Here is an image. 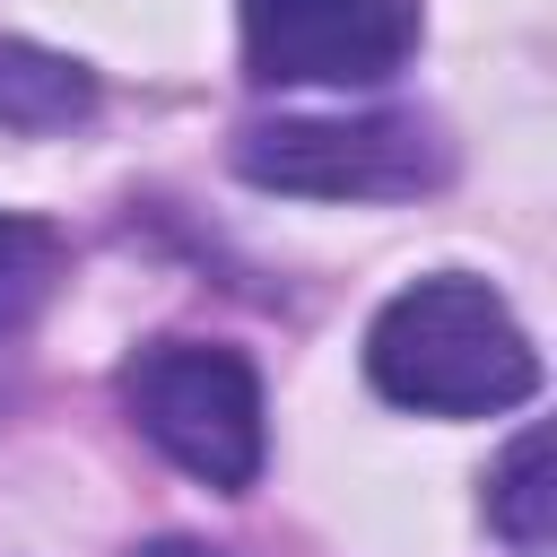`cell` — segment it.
I'll return each instance as SVG.
<instances>
[{
  "label": "cell",
  "instance_id": "3",
  "mask_svg": "<svg viewBox=\"0 0 557 557\" xmlns=\"http://www.w3.org/2000/svg\"><path fill=\"white\" fill-rule=\"evenodd\" d=\"M235 174L287 200H418L453 174V139L426 113H339V122H252Z\"/></svg>",
  "mask_w": 557,
  "mask_h": 557
},
{
  "label": "cell",
  "instance_id": "4",
  "mask_svg": "<svg viewBox=\"0 0 557 557\" xmlns=\"http://www.w3.org/2000/svg\"><path fill=\"white\" fill-rule=\"evenodd\" d=\"M261 87H383L418 52V0H235Z\"/></svg>",
  "mask_w": 557,
  "mask_h": 557
},
{
  "label": "cell",
  "instance_id": "2",
  "mask_svg": "<svg viewBox=\"0 0 557 557\" xmlns=\"http://www.w3.org/2000/svg\"><path fill=\"white\" fill-rule=\"evenodd\" d=\"M122 409L131 426L200 487L244 496L261 479L270 426H261V374L226 339H148L122 366Z\"/></svg>",
  "mask_w": 557,
  "mask_h": 557
},
{
  "label": "cell",
  "instance_id": "1",
  "mask_svg": "<svg viewBox=\"0 0 557 557\" xmlns=\"http://www.w3.org/2000/svg\"><path fill=\"white\" fill-rule=\"evenodd\" d=\"M366 383L418 418H496L540 392V348L487 278L435 270L366 322Z\"/></svg>",
  "mask_w": 557,
  "mask_h": 557
},
{
  "label": "cell",
  "instance_id": "7",
  "mask_svg": "<svg viewBox=\"0 0 557 557\" xmlns=\"http://www.w3.org/2000/svg\"><path fill=\"white\" fill-rule=\"evenodd\" d=\"M61 261H70L61 226L0 209V339H9V331H26V322L44 313V296L61 287Z\"/></svg>",
  "mask_w": 557,
  "mask_h": 557
},
{
  "label": "cell",
  "instance_id": "6",
  "mask_svg": "<svg viewBox=\"0 0 557 557\" xmlns=\"http://www.w3.org/2000/svg\"><path fill=\"white\" fill-rule=\"evenodd\" d=\"M487 522L513 540V548H548V531H557V496H548V426H522L513 444H505V461H496V479H487Z\"/></svg>",
  "mask_w": 557,
  "mask_h": 557
},
{
  "label": "cell",
  "instance_id": "8",
  "mask_svg": "<svg viewBox=\"0 0 557 557\" xmlns=\"http://www.w3.org/2000/svg\"><path fill=\"white\" fill-rule=\"evenodd\" d=\"M131 557H226V548H209V540H183V531H165V540H139Z\"/></svg>",
  "mask_w": 557,
  "mask_h": 557
},
{
  "label": "cell",
  "instance_id": "5",
  "mask_svg": "<svg viewBox=\"0 0 557 557\" xmlns=\"http://www.w3.org/2000/svg\"><path fill=\"white\" fill-rule=\"evenodd\" d=\"M96 113V70L52 52V44H26V35H0V131H70Z\"/></svg>",
  "mask_w": 557,
  "mask_h": 557
}]
</instances>
